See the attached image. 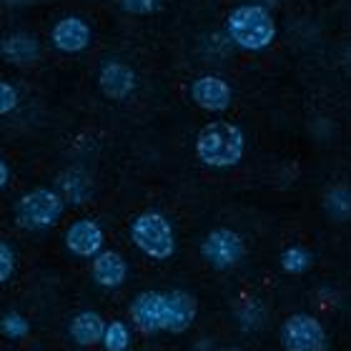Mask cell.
<instances>
[{"label":"cell","mask_w":351,"mask_h":351,"mask_svg":"<svg viewBox=\"0 0 351 351\" xmlns=\"http://www.w3.org/2000/svg\"><path fill=\"white\" fill-rule=\"evenodd\" d=\"M196 319V299L186 291L166 293V331L181 334Z\"/></svg>","instance_id":"30bf717a"},{"label":"cell","mask_w":351,"mask_h":351,"mask_svg":"<svg viewBox=\"0 0 351 351\" xmlns=\"http://www.w3.org/2000/svg\"><path fill=\"white\" fill-rule=\"evenodd\" d=\"M15 269V256L8 243H0V281H8Z\"/></svg>","instance_id":"ffe728a7"},{"label":"cell","mask_w":351,"mask_h":351,"mask_svg":"<svg viewBox=\"0 0 351 351\" xmlns=\"http://www.w3.org/2000/svg\"><path fill=\"white\" fill-rule=\"evenodd\" d=\"M228 36L246 51H261L276 38V23L263 5H241L228 15Z\"/></svg>","instance_id":"7a4b0ae2"},{"label":"cell","mask_w":351,"mask_h":351,"mask_svg":"<svg viewBox=\"0 0 351 351\" xmlns=\"http://www.w3.org/2000/svg\"><path fill=\"white\" fill-rule=\"evenodd\" d=\"M60 213H63V198L48 189L30 191L15 204V221L30 231L53 226L60 219Z\"/></svg>","instance_id":"277c9868"},{"label":"cell","mask_w":351,"mask_h":351,"mask_svg":"<svg viewBox=\"0 0 351 351\" xmlns=\"http://www.w3.org/2000/svg\"><path fill=\"white\" fill-rule=\"evenodd\" d=\"M193 101L206 110H226L231 106V88L216 75H204L191 86Z\"/></svg>","instance_id":"ba28073f"},{"label":"cell","mask_w":351,"mask_h":351,"mask_svg":"<svg viewBox=\"0 0 351 351\" xmlns=\"http://www.w3.org/2000/svg\"><path fill=\"white\" fill-rule=\"evenodd\" d=\"M131 319L141 331H166V293L146 291L131 304Z\"/></svg>","instance_id":"52a82bcc"},{"label":"cell","mask_w":351,"mask_h":351,"mask_svg":"<svg viewBox=\"0 0 351 351\" xmlns=\"http://www.w3.org/2000/svg\"><path fill=\"white\" fill-rule=\"evenodd\" d=\"M133 243L151 258H169L176 251L173 228L161 213H143L131 226Z\"/></svg>","instance_id":"3957f363"},{"label":"cell","mask_w":351,"mask_h":351,"mask_svg":"<svg viewBox=\"0 0 351 351\" xmlns=\"http://www.w3.org/2000/svg\"><path fill=\"white\" fill-rule=\"evenodd\" d=\"M101 88L108 98H125L136 88V75L123 63H108L101 71Z\"/></svg>","instance_id":"7c38bea8"},{"label":"cell","mask_w":351,"mask_h":351,"mask_svg":"<svg viewBox=\"0 0 351 351\" xmlns=\"http://www.w3.org/2000/svg\"><path fill=\"white\" fill-rule=\"evenodd\" d=\"M281 344L286 351H324L326 331L314 316L293 314L281 326Z\"/></svg>","instance_id":"5b68a950"},{"label":"cell","mask_w":351,"mask_h":351,"mask_svg":"<svg viewBox=\"0 0 351 351\" xmlns=\"http://www.w3.org/2000/svg\"><path fill=\"white\" fill-rule=\"evenodd\" d=\"M281 266H284L289 274H304V271L311 266V254L301 246H291L281 254Z\"/></svg>","instance_id":"2e32d148"},{"label":"cell","mask_w":351,"mask_h":351,"mask_svg":"<svg viewBox=\"0 0 351 351\" xmlns=\"http://www.w3.org/2000/svg\"><path fill=\"white\" fill-rule=\"evenodd\" d=\"M201 254L216 269H228L243 256V241L241 236L228 228H216L201 243Z\"/></svg>","instance_id":"8992f818"},{"label":"cell","mask_w":351,"mask_h":351,"mask_svg":"<svg viewBox=\"0 0 351 351\" xmlns=\"http://www.w3.org/2000/svg\"><path fill=\"white\" fill-rule=\"evenodd\" d=\"M90 40V30L81 18H63L53 28V43L63 53H78L83 51Z\"/></svg>","instance_id":"8fae6325"},{"label":"cell","mask_w":351,"mask_h":351,"mask_svg":"<svg viewBox=\"0 0 351 351\" xmlns=\"http://www.w3.org/2000/svg\"><path fill=\"white\" fill-rule=\"evenodd\" d=\"M18 106V90L10 83L0 86V113H10Z\"/></svg>","instance_id":"44dd1931"},{"label":"cell","mask_w":351,"mask_h":351,"mask_svg":"<svg viewBox=\"0 0 351 351\" xmlns=\"http://www.w3.org/2000/svg\"><path fill=\"white\" fill-rule=\"evenodd\" d=\"M326 206L329 211L337 216V219H349L351 216V193L346 189L331 191L329 198H326Z\"/></svg>","instance_id":"ac0fdd59"},{"label":"cell","mask_w":351,"mask_h":351,"mask_svg":"<svg viewBox=\"0 0 351 351\" xmlns=\"http://www.w3.org/2000/svg\"><path fill=\"white\" fill-rule=\"evenodd\" d=\"M123 8L128 13H154L156 0H123Z\"/></svg>","instance_id":"7402d4cb"},{"label":"cell","mask_w":351,"mask_h":351,"mask_svg":"<svg viewBox=\"0 0 351 351\" xmlns=\"http://www.w3.org/2000/svg\"><path fill=\"white\" fill-rule=\"evenodd\" d=\"M103 344H106L108 351H125V346H128V329H125L121 322L108 324L106 337H103Z\"/></svg>","instance_id":"e0dca14e"},{"label":"cell","mask_w":351,"mask_h":351,"mask_svg":"<svg viewBox=\"0 0 351 351\" xmlns=\"http://www.w3.org/2000/svg\"><path fill=\"white\" fill-rule=\"evenodd\" d=\"M198 158L211 169H228L236 166L243 156V133L239 125L231 123H208L201 128L196 138Z\"/></svg>","instance_id":"6da1fadb"},{"label":"cell","mask_w":351,"mask_h":351,"mask_svg":"<svg viewBox=\"0 0 351 351\" xmlns=\"http://www.w3.org/2000/svg\"><path fill=\"white\" fill-rule=\"evenodd\" d=\"M66 243L75 256H98L103 246V231L95 221H75L73 226L68 228Z\"/></svg>","instance_id":"9c48e42d"},{"label":"cell","mask_w":351,"mask_h":351,"mask_svg":"<svg viewBox=\"0 0 351 351\" xmlns=\"http://www.w3.org/2000/svg\"><path fill=\"white\" fill-rule=\"evenodd\" d=\"M106 329H108V324H103L101 316L93 314V311H83V314L75 316L73 324H71V337L81 346H90V344L103 341Z\"/></svg>","instance_id":"5bb4252c"},{"label":"cell","mask_w":351,"mask_h":351,"mask_svg":"<svg viewBox=\"0 0 351 351\" xmlns=\"http://www.w3.org/2000/svg\"><path fill=\"white\" fill-rule=\"evenodd\" d=\"M8 176H10V171H8V163L0 161V186H3V189L8 186Z\"/></svg>","instance_id":"603a6c76"},{"label":"cell","mask_w":351,"mask_h":351,"mask_svg":"<svg viewBox=\"0 0 351 351\" xmlns=\"http://www.w3.org/2000/svg\"><path fill=\"white\" fill-rule=\"evenodd\" d=\"M93 278L106 289H116L125 278V261L116 251H103L93 261Z\"/></svg>","instance_id":"4fadbf2b"},{"label":"cell","mask_w":351,"mask_h":351,"mask_svg":"<svg viewBox=\"0 0 351 351\" xmlns=\"http://www.w3.org/2000/svg\"><path fill=\"white\" fill-rule=\"evenodd\" d=\"M3 56L10 63H30L38 58V40L30 36H13L3 43Z\"/></svg>","instance_id":"9a60e30c"},{"label":"cell","mask_w":351,"mask_h":351,"mask_svg":"<svg viewBox=\"0 0 351 351\" xmlns=\"http://www.w3.org/2000/svg\"><path fill=\"white\" fill-rule=\"evenodd\" d=\"M0 329L10 339H23V337H28L30 326L21 314H8L5 319H3V324H0Z\"/></svg>","instance_id":"d6986e66"}]
</instances>
